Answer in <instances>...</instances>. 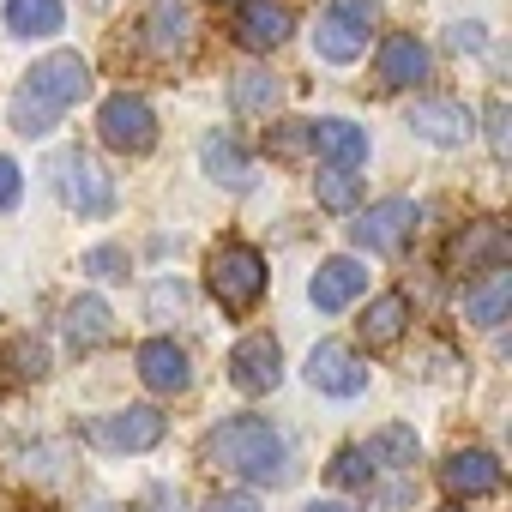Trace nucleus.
<instances>
[{
    "mask_svg": "<svg viewBox=\"0 0 512 512\" xmlns=\"http://www.w3.org/2000/svg\"><path fill=\"white\" fill-rule=\"evenodd\" d=\"M205 458L217 470H235V476H253V482H284L290 476V464H284L290 452H284L278 428L260 422V416H229V422H217L205 434Z\"/></svg>",
    "mask_w": 512,
    "mask_h": 512,
    "instance_id": "1",
    "label": "nucleus"
},
{
    "mask_svg": "<svg viewBox=\"0 0 512 512\" xmlns=\"http://www.w3.org/2000/svg\"><path fill=\"white\" fill-rule=\"evenodd\" d=\"M205 284H211V296L223 302V314L260 308V296H266V260H260V247L223 241V247L211 253V266H205Z\"/></svg>",
    "mask_w": 512,
    "mask_h": 512,
    "instance_id": "2",
    "label": "nucleus"
},
{
    "mask_svg": "<svg viewBox=\"0 0 512 512\" xmlns=\"http://www.w3.org/2000/svg\"><path fill=\"white\" fill-rule=\"evenodd\" d=\"M374 19H380V7H374V0H332V7L320 13V31H314V49H320V61H332V67H350V61L368 49V31H374Z\"/></svg>",
    "mask_w": 512,
    "mask_h": 512,
    "instance_id": "3",
    "label": "nucleus"
},
{
    "mask_svg": "<svg viewBox=\"0 0 512 512\" xmlns=\"http://www.w3.org/2000/svg\"><path fill=\"white\" fill-rule=\"evenodd\" d=\"M97 133H103V145H109V151L145 157V151L157 145V115H151V103H145V97L121 91V97H109V103L97 109Z\"/></svg>",
    "mask_w": 512,
    "mask_h": 512,
    "instance_id": "4",
    "label": "nucleus"
},
{
    "mask_svg": "<svg viewBox=\"0 0 512 512\" xmlns=\"http://www.w3.org/2000/svg\"><path fill=\"white\" fill-rule=\"evenodd\" d=\"M308 386L326 392V398H356V392L368 386V362H362L350 344L326 338V344H314V356H308Z\"/></svg>",
    "mask_w": 512,
    "mask_h": 512,
    "instance_id": "5",
    "label": "nucleus"
},
{
    "mask_svg": "<svg viewBox=\"0 0 512 512\" xmlns=\"http://www.w3.org/2000/svg\"><path fill=\"white\" fill-rule=\"evenodd\" d=\"M85 440H97L109 452H151L163 440V416L151 404H133V410H115V416L85 422Z\"/></svg>",
    "mask_w": 512,
    "mask_h": 512,
    "instance_id": "6",
    "label": "nucleus"
},
{
    "mask_svg": "<svg viewBox=\"0 0 512 512\" xmlns=\"http://www.w3.org/2000/svg\"><path fill=\"white\" fill-rule=\"evenodd\" d=\"M229 380H235L241 392H272V386L284 380V350H278V338H272V332H247V338L229 350Z\"/></svg>",
    "mask_w": 512,
    "mask_h": 512,
    "instance_id": "7",
    "label": "nucleus"
},
{
    "mask_svg": "<svg viewBox=\"0 0 512 512\" xmlns=\"http://www.w3.org/2000/svg\"><path fill=\"white\" fill-rule=\"evenodd\" d=\"M25 91H31V97H43V103L61 115V109H73V103L91 91V67H85L79 55H49V61H37V67H31V85H25Z\"/></svg>",
    "mask_w": 512,
    "mask_h": 512,
    "instance_id": "8",
    "label": "nucleus"
},
{
    "mask_svg": "<svg viewBox=\"0 0 512 512\" xmlns=\"http://www.w3.org/2000/svg\"><path fill=\"white\" fill-rule=\"evenodd\" d=\"M61 193H67V205L79 211V217H103L109 205H115V187H109V175L85 157V151H67L61 163Z\"/></svg>",
    "mask_w": 512,
    "mask_h": 512,
    "instance_id": "9",
    "label": "nucleus"
},
{
    "mask_svg": "<svg viewBox=\"0 0 512 512\" xmlns=\"http://www.w3.org/2000/svg\"><path fill=\"white\" fill-rule=\"evenodd\" d=\"M350 229H356V247H368V253H398V247L410 241V229H416V205H410V199H380V205H368L362 223H350Z\"/></svg>",
    "mask_w": 512,
    "mask_h": 512,
    "instance_id": "10",
    "label": "nucleus"
},
{
    "mask_svg": "<svg viewBox=\"0 0 512 512\" xmlns=\"http://www.w3.org/2000/svg\"><path fill=\"white\" fill-rule=\"evenodd\" d=\"M410 133L428 139V145H464V139L476 133V121H470V109L452 103V97H422V103L410 109Z\"/></svg>",
    "mask_w": 512,
    "mask_h": 512,
    "instance_id": "11",
    "label": "nucleus"
},
{
    "mask_svg": "<svg viewBox=\"0 0 512 512\" xmlns=\"http://www.w3.org/2000/svg\"><path fill=\"white\" fill-rule=\"evenodd\" d=\"M362 290H368V272H362V260L338 253V260H326V266L314 272V284H308V302H314L320 314H338V308H350Z\"/></svg>",
    "mask_w": 512,
    "mask_h": 512,
    "instance_id": "12",
    "label": "nucleus"
},
{
    "mask_svg": "<svg viewBox=\"0 0 512 512\" xmlns=\"http://www.w3.org/2000/svg\"><path fill=\"white\" fill-rule=\"evenodd\" d=\"M284 37H290V13L278 7V0H241V13H235V43L241 49L272 55Z\"/></svg>",
    "mask_w": 512,
    "mask_h": 512,
    "instance_id": "13",
    "label": "nucleus"
},
{
    "mask_svg": "<svg viewBox=\"0 0 512 512\" xmlns=\"http://www.w3.org/2000/svg\"><path fill=\"white\" fill-rule=\"evenodd\" d=\"M506 308H512V272H506V266H488V272H482L476 284H464V296H458V314H464L470 326H500Z\"/></svg>",
    "mask_w": 512,
    "mask_h": 512,
    "instance_id": "14",
    "label": "nucleus"
},
{
    "mask_svg": "<svg viewBox=\"0 0 512 512\" xmlns=\"http://www.w3.org/2000/svg\"><path fill=\"white\" fill-rule=\"evenodd\" d=\"M440 488L452 494V500H476V494H494L500 488V464H494V452H452L446 464H440Z\"/></svg>",
    "mask_w": 512,
    "mask_h": 512,
    "instance_id": "15",
    "label": "nucleus"
},
{
    "mask_svg": "<svg viewBox=\"0 0 512 512\" xmlns=\"http://www.w3.org/2000/svg\"><path fill=\"white\" fill-rule=\"evenodd\" d=\"M139 380H145L151 392H187V380H193L187 350H181L175 338H151V344H139Z\"/></svg>",
    "mask_w": 512,
    "mask_h": 512,
    "instance_id": "16",
    "label": "nucleus"
},
{
    "mask_svg": "<svg viewBox=\"0 0 512 512\" xmlns=\"http://www.w3.org/2000/svg\"><path fill=\"white\" fill-rule=\"evenodd\" d=\"M308 139H314V151L332 163V169H356L362 157H368V133L356 127V121H308Z\"/></svg>",
    "mask_w": 512,
    "mask_h": 512,
    "instance_id": "17",
    "label": "nucleus"
},
{
    "mask_svg": "<svg viewBox=\"0 0 512 512\" xmlns=\"http://www.w3.org/2000/svg\"><path fill=\"white\" fill-rule=\"evenodd\" d=\"M199 163H205V175L217 181V187H253V163H247V151L229 139V133H205V145H199Z\"/></svg>",
    "mask_w": 512,
    "mask_h": 512,
    "instance_id": "18",
    "label": "nucleus"
},
{
    "mask_svg": "<svg viewBox=\"0 0 512 512\" xmlns=\"http://www.w3.org/2000/svg\"><path fill=\"white\" fill-rule=\"evenodd\" d=\"M374 67H380V79H386V85H416V79H428V49H422L416 37L392 31V37L380 43Z\"/></svg>",
    "mask_w": 512,
    "mask_h": 512,
    "instance_id": "19",
    "label": "nucleus"
},
{
    "mask_svg": "<svg viewBox=\"0 0 512 512\" xmlns=\"http://www.w3.org/2000/svg\"><path fill=\"white\" fill-rule=\"evenodd\" d=\"M404 320H410V302H404L398 290L374 296V302H368V314H362V344H368V350L398 344V338H404Z\"/></svg>",
    "mask_w": 512,
    "mask_h": 512,
    "instance_id": "20",
    "label": "nucleus"
},
{
    "mask_svg": "<svg viewBox=\"0 0 512 512\" xmlns=\"http://www.w3.org/2000/svg\"><path fill=\"white\" fill-rule=\"evenodd\" d=\"M145 31H151V49H157V55H181V49L193 43V19H187L181 0H151Z\"/></svg>",
    "mask_w": 512,
    "mask_h": 512,
    "instance_id": "21",
    "label": "nucleus"
},
{
    "mask_svg": "<svg viewBox=\"0 0 512 512\" xmlns=\"http://www.w3.org/2000/svg\"><path fill=\"white\" fill-rule=\"evenodd\" d=\"M109 332H115V314H109V302H103V296H79V302L67 308V338H73L79 350L103 344Z\"/></svg>",
    "mask_w": 512,
    "mask_h": 512,
    "instance_id": "22",
    "label": "nucleus"
},
{
    "mask_svg": "<svg viewBox=\"0 0 512 512\" xmlns=\"http://www.w3.org/2000/svg\"><path fill=\"white\" fill-rule=\"evenodd\" d=\"M476 260H488V266H506V229L500 223H476L470 235H458L452 241V266H476Z\"/></svg>",
    "mask_w": 512,
    "mask_h": 512,
    "instance_id": "23",
    "label": "nucleus"
},
{
    "mask_svg": "<svg viewBox=\"0 0 512 512\" xmlns=\"http://www.w3.org/2000/svg\"><path fill=\"white\" fill-rule=\"evenodd\" d=\"M61 0H7V31L13 37H55L61 31Z\"/></svg>",
    "mask_w": 512,
    "mask_h": 512,
    "instance_id": "24",
    "label": "nucleus"
},
{
    "mask_svg": "<svg viewBox=\"0 0 512 512\" xmlns=\"http://www.w3.org/2000/svg\"><path fill=\"white\" fill-rule=\"evenodd\" d=\"M278 79L272 73H235V85H229V103L241 109V115H272L278 109Z\"/></svg>",
    "mask_w": 512,
    "mask_h": 512,
    "instance_id": "25",
    "label": "nucleus"
},
{
    "mask_svg": "<svg viewBox=\"0 0 512 512\" xmlns=\"http://www.w3.org/2000/svg\"><path fill=\"white\" fill-rule=\"evenodd\" d=\"M314 199H320L326 211H356V199H362L356 169H320V175H314Z\"/></svg>",
    "mask_w": 512,
    "mask_h": 512,
    "instance_id": "26",
    "label": "nucleus"
},
{
    "mask_svg": "<svg viewBox=\"0 0 512 512\" xmlns=\"http://www.w3.org/2000/svg\"><path fill=\"white\" fill-rule=\"evenodd\" d=\"M362 458H374V464H416V428H380V434H368V452Z\"/></svg>",
    "mask_w": 512,
    "mask_h": 512,
    "instance_id": "27",
    "label": "nucleus"
},
{
    "mask_svg": "<svg viewBox=\"0 0 512 512\" xmlns=\"http://www.w3.org/2000/svg\"><path fill=\"white\" fill-rule=\"evenodd\" d=\"M13 127L37 139V133H49V127H55V109H49L43 97H31V91H19V97H13Z\"/></svg>",
    "mask_w": 512,
    "mask_h": 512,
    "instance_id": "28",
    "label": "nucleus"
},
{
    "mask_svg": "<svg viewBox=\"0 0 512 512\" xmlns=\"http://www.w3.org/2000/svg\"><path fill=\"white\" fill-rule=\"evenodd\" d=\"M368 476H374V464L362 458V446H344V452L332 458V482H344V488H368Z\"/></svg>",
    "mask_w": 512,
    "mask_h": 512,
    "instance_id": "29",
    "label": "nucleus"
},
{
    "mask_svg": "<svg viewBox=\"0 0 512 512\" xmlns=\"http://www.w3.org/2000/svg\"><path fill=\"white\" fill-rule=\"evenodd\" d=\"M85 272L91 278H127V253L121 247H91L85 253Z\"/></svg>",
    "mask_w": 512,
    "mask_h": 512,
    "instance_id": "30",
    "label": "nucleus"
},
{
    "mask_svg": "<svg viewBox=\"0 0 512 512\" xmlns=\"http://www.w3.org/2000/svg\"><path fill=\"white\" fill-rule=\"evenodd\" d=\"M19 187H25V181H19V163L0 151V211H13V205H19Z\"/></svg>",
    "mask_w": 512,
    "mask_h": 512,
    "instance_id": "31",
    "label": "nucleus"
},
{
    "mask_svg": "<svg viewBox=\"0 0 512 512\" xmlns=\"http://www.w3.org/2000/svg\"><path fill=\"white\" fill-rule=\"evenodd\" d=\"M205 512H260V494H247V488H235V494H217Z\"/></svg>",
    "mask_w": 512,
    "mask_h": 512,
    "instance_id": "32",
    "label": "nucleus"
},
{
    "mask_svg": "<svg viewBox=\"0 0 512 512\" xmlns=\"http://www.w3.org/2000/svg\"><path fill=\"white\" fill-rule=\"evenodd\" d=\"M488 139H494V157H506V103L500 97L488 103Z\"/></svg>",
    "mask_w": 512,
    "mask_h": 512,
    "instance_id": "33",
    "label": "nucleus"
},
{
    "mask_svg": "<svg viewBox=\"0 0 512 512\" xmlns=\"http://www.w3.org/2000/svg\"><path fill=\"white\" fill-rule=\"evenodd\" d=\"M452 49H482V31L476 25H452Z\"/></svg>",
    "mask_w": 512,
    "mask_h": 512,
    "instance_id": "34",
    "label": "nucleus"
},
{
    "mask_svg": "<svg viewBox=\"0 0 512 512\" xmlns=\"http://www.w3.org/2000/svg\"><path fill=\"white\" fill-rule=\"evenodd\" d=\"M151 512H181V500H175L169 488H157V494H151Z\"/></svg>",
    "mask_w": 512,
    "mask_h": 512,
    "instance_id": "35",
    "label": "nucleus"
},
{
    "mask_svg": "<svg viewBox=\"0 0 512 512\" xmlns=\"http://www.w3.org/2000/svg\"><path fill=\"white\" fill-rule=\"evenodd\" d=\"M308 512H350V506H344V500H314Z\"/></svg>",
    "mask_w": 512,
    "mask_h": 512,
    "instance_id": "36",
    "label": "nucleus"
},
{
    "mask_svg": "<svg viewBox=\"0 0 512 512\" xmlns=\"http://www.w3.org/2000/svg\"><path fill=\"white\" fill-rule=\"evenodd\" d=\"M446 512H464V506H446Z\"/></svg>",
    "mask_w": 512,
    "mask_h": 512,
    "instance_id": "37",
    "label": "nucleus"
}]
</instances>
